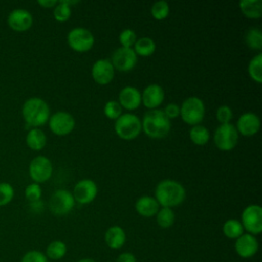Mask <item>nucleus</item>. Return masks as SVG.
<instances>
[{
  "label": "nucleus",
  "instance_id": "obj_2",
  "mask_svg": "<svg viewBox=\"0 0 262 262\" xmlns=\"http://www.w3.org/2000/svg\"><path fill=\"white\" fill-rule=\"evenodd\" d=\"M21 115L27 125L32 128H39L48 122L50 108L44 99L30 97L21 106Z\"/></svg>",
  "mask_w": 262,
  "mask_h": 262
},
{
  "label": "nucleus",
  "instance_id": "obj_8",
  "mask_svg": "<svg viewBox=\"0 0 262 262\" xmlns=\"http://www.w3.org/2000/svg\"><path fill=\"white\" fill-rule=\"evenodd\" d=\"M75 206L73 193L67 189H56L50 196L49 209L55 216H63L69 214Z\"/></svg>",
  "mask_w": 262,
  "mask_h": 262
},
{
  "label": "nucleus",
  "instance_id": "obj_40",
  "mask_svg": "<svg viewBox=\"0 0 262 262\" xmlns=\"http://www.w3.org/2000/svg\"><path fill=\"white\" fill-rule=\"evenodd\" d=\"M116 262H136V258L133 254L126 252V253L120 254Z\"/></svg>",
  "mask_w": 262,
  "mask_h": 262
},
{
  "label": "nucleus",
  "instance_id": "obj_20",
  "mask_svg": "<svg viewBox=\"0 0 262 262\" xmlns=\"http://www.w3.org/2000/svg\"><path fill=\"white\" fill-rule=\"evenodd\" d=\"M160 205L155 198L149 195L140 196L135 203L136 212L143 217H152L157 215Z\"/></svg>",
  "mask_w": 262,
  "mask_h": 262
},
{
  "label": "nucleus",
  "instance_id": "obj_5",
  "mask_svg": "<svg viewBox=\"0 0 262 262\" xmlns=\"http://www.w3.org/2000/svg\"><path fill=\"white\" fill-rule=\"evenodd\" d=\"M180 116L184 123L194 126L199 125L205 117V103L196 96L187 97L180 106Z\"/></svg>",
  "mask_w": 262,
  "mask_h": 262
},
{
  "label": "nucleus",
  "instance_id": "obj_1",
  "mask_svg": "<svg viewBox=\"0 0 262 262\" xmlns=\"http://www.w3.org/2000/svg\"><path fill=\"white\" fill-rule=\"evenodd\" d=\"M185 188L181 183L172 179H165L158 183L155 189V199L164 208L179 206L185 199Z\"/></svg>",
  "mask_w": 262,
  "mask_h": 262
},
{
  "label": "nucleus",
  "instance_id": "obj_21",
  "mask_svg": "<svg viewBox=\"0 0 262 262\" xmlns=\"http://www.w3.org/2000/svg\"><path fill=\"white\" fill-rule=\"evenodd\" d=\"M104 242L111 249H120L126 242V233L121 226H111L104 233Z\"/></svg>",
  "mask_w": 262,
  "mask_h": 262
},
{
  "label": "nucleus",
  "instance_id": "obj_38",
  "mask_svg": "<svg viewBox=\"0 0 262 262\" xmlns=\"http://www.w3.org/2000/svg\"><path fill=\"white\" fill-rule=\"evenodd\" d=\"M20 262H48V259L42 252L32 250L23 256Z\"/></svg>",
  "mask_w": 262,
  "mask_h": 262
},
{
  "label": "nucleus",
  "instance_id": "obj_32",
  "mask_svg": "<svg viewBox=\"0 0 262 262\" xmlns=\"http://www.w3.org/2000/svg\"><path fill=\"white\" fill-rule=\"evenodd\" d=\"M150 12L155 19H158V20L165 19L169 15V12H170V7H169L168 2H166L164 0L155 2L151 5Z\"/></svg>",
  "mask_w": 262,
  "mask_h": 262
},
{
  "label": "nucleus",
  "instance_id": "obj_39",
  "mask_svg": "<svg viewBox=\"0 0 262 262\" xmlns=\"http://www.w3.org/2000/svg\"><path fill=\"white\" fill-rule=\"evenodd\" d=\"M164 113H165V115L167 116V118L169 120L175 119V118H177L180 115V106L177 103H174V102L168 103L165 106Z\"/></svg>",
  "mask_w": 262,
  "mask_h": 262
},
{
  "label": "nucleus",
  "instance_id": "obj_3",
  "mask_svg": "<svg viewBox=\"0 0 262 262\" xmlns=\"http://www.w3.org/2000/svg\"><path fill=\"white\" fill-rule=\"evenodd\" d=\"M141 129L148 137L160 139L168 135L171 129V123L163 110H149L143 115Z\"/></svg>",
  "mask_w": 262,
  "mask_h": 262
},
{
  "label": "nucleus",
  "instance_id": "obj_28",
  "mask_svg": "<svg viewBox=\"0 0 262 262\" xmlns=\"http://www.w3.org/2000/svg\"><path fill=\"white\" fill-rule=\"evenodd\" d=\"M246 45L253 50L262 48V32L258 28H251L245 34Z\"/></svg>",
  "mask_w": 262,
  "mask_h": 262
},
{
  "label": "nucleus",
  "instance_id": "obj_10",
  "mask_svg": "<svg viewBox=\"0 0 262 262\" xmlns=\"http://www.w3.org/2000/svg\"><path fill=\"white\" fill-rule=\"evenodd\" d=\"M241 223L250 234H259L262 231V208L259 205L246 207L242 213Z\"/></svg>",
  "mask_w": 262,
  "mask_h": 262
},
{
  "label": "nucleus",
  "instance_id": "obj_31",
  "mask_svg": "<svg viewBox=\"0 0 262 262\" xmlns=\"http://www.w3.org/2000/svg\"><path fill=\"white\" fill-rule=\"evenodd\" d=\"M72 14V7L68 4L67 0L58 1L53 9V16L55 20L63 23L67 21Z\"/></svg>",
  "mask_w": 262,
  "mask_h": 262
},
{
  "label": "nucleus",
  "instance_id": "obj_42",
  "mask_svg": "<svg viewBox=\"0 0 262 262\" xmlns=\"http://www.w3.org/2000/svg\"><path fill=\"white\" fill-rule=\"evenodd\" d=\"M78 262H96L95 260H93V259H90V258H85V259H81V260H79Z\"/></svg>",
  "mask_w": 262,
  "mask_h": 262
},
{
  "label": "nucleus",
  "instance_id": "obj_33",
  "mask_svg": "<svg viewBox=\"0 0 262 262\" xmlns=\"http://www.w3.org/2000/svg\"><path fill=\"white\" fill-rule=\"evenodd\" d=\"M14 198V188L8 182H0V207L8 205Z\"/></svg>",
  "mask_w": 262,
  "mask_h": 262
},
{
  "label": "nucleus",
  "instance_id": "obj_7",
  "mask_svg": "<svg viewBox=\"0 0 262 262\" xmlns=\"http://www.w3.org/2000/svg\"><path fill=\"white\" fill-rule=\"evenodd\" d=\"M69 46L77 52L89 51L94 45V36L86 28L77 27L72 29L67 36Z\"/></svg>",
  "mask_w": 262,
  "mask_h": 262
},
{
  "label": "nucleus",
  "instance_id": "obj_29",
  "mask_svg": "<svg viewBox=\"0 0 262 262\" xmlns=\"http://www.w3.org/2000/svg\"><path fill=\"white\" fill-rule=\"evenodd\" d=\"M248 73L252 80L260 84L262 82V53L256 54L248 64Z\"/></svg>",
  "mask_w": 262,
  "mask_h": 262
},
{
  "label": "nucleus",
  "instance_id": "obj_24",
  "mask_svg": "<svg viewBox=\"0 0 262 262\" xmlns=\"http://www.w3.org/2000/svg\"><path fill=\"white\" fill-rule=\"evenodd\" d=\"M133 50L136 55L149 56L156 51V43L149 37H141L136 40Z\"/></svg>",
  "mask_w": 262,
  "mask_h": 262
},
{
  "label": "nucleus",
  "instance_id": "obj_22",
  "mask_svg": "<svg viewBox=\"0 0 262 262\" xmlns=\"http://www.w3.org/2000/svg\"><path fill=\"white\" fill-rule=\"evenodd\" d=\"M47 137L46 134L40 128H32L26 135V143L32 150L39 151L46 145Z\"/></svg>",
  "mask_w": 262,
  "mask_h": 262
},
{
  "label": "nucleus",
  "instance_id": "obj_16",
  "mask_svg": "<svg viewBox=\"0 0 262 262\" xmlns=\"http://www.w3.org/2000/svg\"><path fill=\"white\" fill-rule=\"evenodd\" d=\"M260 125V118L255 113L247 112L239 116L235 128L244 136H253L259 131Z\"/></svg>",
  "mask_w": 262,
  "mask_h": 262
},
{
  "label": "nucleus",
  "instance_id": "obj_41",
  "mask_svg": "<svg viewBox=\"0 0 262 262\" xmlns=\"http://www.w3.org/2000/svg\"><path fill=\"white\" fill-rule=\"evenodd\" d=\"M57 2L58 1H55V0H38L37 1V3L44 8H52L57 4Z\"/></svg>",
  "mask_w": 262,
  "mask_h": 262
},
{
  "label": "nucleus",
  "instance_id": "obj_14",
  "mask_svg": "<svg viewBox=\"0 0 262 262\" xmlns=\"http://www.w3.org/2000/svg\"><path fill=\"white\" fill-rule=\"evenodd\" d=\"M33 21L32 13L24 8H15L7 16L8 27L15 32L28 31L32 27Z\"/></svg>",
  "mask_w": 262,
  "mask_h": 262
},
{
  "label": "nucleus",
  "instance_id": "obj_36",
  "mask_svg": "<svg viewBox=\"0 0 262 262\" xmlns=\"http://www.w3.org/2000/svg\"><path fill=\"white\" fill-rule=\"evenodd\" d=\"M137 40L136 33L132 29H125L119 35V41L122 47L132 48Z\"/></svg>",
  "mask_w": 262,
  "mask_h": 262
},
{
  "label": "nucleus",
  "instance_id": "obj_17",
  "mask_svg": "<svg viewBox=\"0 0 262 262\" xmlns=\"http://www.w3.org/2000/svg\"><path fill=\"white\" fill-rule=\"evenodd\" d=\"M165 98V92L162 86L150 84L146 86L141 93V102L148 110H155L160 106Z\"/></svg>",
  "mask_w": 262,
  "mask_h": 262
},
{
  "label": "nucleus",
  "instance_id": "obj_19",
  "mask_svg": "<svg viewBox=\"0 0 262 262\" xmlns=\"http://www.w3.org/2000/svg\"><path fill=\"white\" fill-rule=\"evenodd\" d=\"M119 103L128 111L136 110L141 103V93L133 86H126L119 93Z\"/></svg>",
  "mask_w": 262,
  "mask_h": 262
},
{
  "label": "nucleus",
  "instance_id": "obj_4",
  "mask_svg": "<svg viewBox=\"0 0 262 262\" xmlns=\"http://www.w3.org/2000/svg\"><path fill=\"white\" fill-rule=\"evenodd\" d=\"M141 130V121L134 114H122L115 122V132L124 140L135 139Z\"/></svg>",
  "mask_w": 262,
  "mask_h": 262
},
{
  "label": "nucleus",
  "instance_id": "obj_18",
  "mask_svg": "<svg viewBox=\"0 0 262 262\" xmlns=\"http://www.w3.org/2000/svg\"><path fill=\"white\" fill-rule=\"evenodd\" d=\"M234 249L239 257L247 259L253 257L258 252L259 244L254 235L250 233H243L236 238Z\"/></svg>",
  "mask_w": 262,
  "mask_h": 262
},
{
  "label": "nucleus",
  "instance_id": "obj_13",
  "mask_svg": "<svg viewBox=\"0 0 262 262\" xmlns=\"http://www.w3.org/2000/svg\"><path fill=\"white\" fill-rule=\"evenodd\" d=\"M97 192V184L92 179L85 178L76 183L73 190V196L75 202H78L81 205H86L96 198Z\"/></svg>",
  "mask_w": 262,
  "mask_h": 262
},
{
  "label": "nucleus",
  "instance_id": "obj_27",
  "mask_svg": "<svg viewBox=\"0 0 262 262\" xmlns=\"http://www.w3.org/2000/svg\"><path fill=\"white\" fill-rule=\"evenodd\" d=\"M67 253V246L62 241L55 239L49 243L46 248V257L51 260H59Z\"/></svg>",
  "mask_w": 262,
  "mask_h": 262
},
{
  "label": "nucleus",
  "instance_id": "obj_35",
  "mask_svg": "<svg viewBox=\"0 0 262 262\" xmlns=\"http://www.w3.org/2000/svg\"><path fill=\"white\" fill-rule=\"evenodd\" d=\"M41 195H42V189L39 183L32 182L26 186L25 196L31 204L39 202L41 199Z\"/></svg>",
  "mask_w": 262,
  "mask_h": 262
},
{
  "label": "nucleus",
  "instance_id": "obj_37",
  "mask_svg": "<svg viewBox=\"0 0 262 262\" xmlns=\"http://www.w3.org/2000/svg\"><path fill=\"white\" fill-rule=\"evenodd\" d=\"M233 117L232 111L228 105H220L216 111V118L220 124H227Z\"/></svg>",
  "mask_w": 262,
  "mask_h": 262
},
{
  "label": "nucleus",
  "instance_id": "obj_30",
  "mask_svg": "<svg viewBox=\"0 0 262 262\" xmlns=\"http://www.w3.org/2000/svg\"><path fill=\"white\" fill-rule=\"evenodd\" d=\"M175 221V214L171 208L159 209L157 213V222L162 228H169Z\"/></svg>",
  "mask_w": 262,
  "mask_h": 262
},
{
  "label": "nucleus",
  "instance_id": "obj_9",
  "mask_svg": "<svg viewBox=\"0 0 262 262\" xmlns=\"http://www.w3.org/2000/svg\"><path fill=\"white\" fill-rule=\"evenodd\" d=\"M52 172V163L45 156H37L29 164V175L36 183L40 184L49 180Z\"/></svg>",
  "mask_w": 262,
  "mask_h": 262
},
{
  "label": "nucleus",
  "instance_id": "obj_34",
  "mask_svg": "<svg viewBox=\"0 0 262 262\" xmlns=\"http://www.w3.org/2000/svg\"><path fill=\"white\" fill-rule=\"evenodd\" d=\"M122 106L119 101L108 100L103 107V113L110 120H117L122 115Z\"/></svg>",
  "mask_w": 262,
  "mask_h": 262
},
{
  "label": "nucleus",
  "instance_id": "obj_12",
  "mask_svg": "<svg viewBox=\"0 0 262 262\" xmlns=\"http://www.w3.org/2000/svg\"><path fill=\"white\" fill-rule=\"evenodd\" d=\"M111 62L114 69L120 72H128L135 67L137 62V55L133 48H126L121 46L117 48L112 54Z\"/></svg>",
  "mask_w": 262,
  "mask_h": 262
},
{
  "label": "nucleus",
  "instance_id": "obj_23",
  "mask_svg": "<svg viewBox=\"0 0 262 262\" xmlns=\"http://www.w3.org/2000/svg\"><path fill=\"white\" fill-rule=\"evenodd\" d=\"M239 8L243 14L248 18L257 19L262 15V1L261 0H242Z\"/></svg>",
  "mask_w": 262,
  "mask_h": 262
},
{
  "label": "nucleus",
  "instance_id": "obj_15",
  "mask_svg": "<svg viewBox=\"0 0 262 262\" xmlns=\"http://www.w3.org/2000/svg\"><path fill=\"white\" fill-rule=\"evenodd\" d=\"M91 76L99 85L111 83L115 77V69L111 60L105 58L97 59L91 68Z\"/></svg>",
  "mask_w": 262,
  "mask_h": 262
},
{
  "label": "nucleus",
  "instance_id": "obj_6",
  "mask_svg": "<svg viewBox=\"0 0 262 262\" xmlns=\"http://www.w3.org/2000/svg\"><path fill=\"white\" fill-rule=\"evenodd\" d=\"M238 141V132L234 125L220 124L214 132V142L218 149L229 151L233 149Z\"/></svg>",
  "mask_w": 262,
  "mask_h": 262
},
{
  "label": "nucleus",
  "instance_id": "obj_25",
  "mask_svg": "<svg viewBox=\"0 0 262 262\" xmlns=\"http://www.w3.org/2000/svg\"><path fill=\"white\" fill-rule=\"evenodd\" d=\"M189 138L196 145H204L210 140V132L207 127L199 124L194 125L189 130Z\"/></svg>",
  "mask_w": 262,
  "mask_h": 262
},
{
  "label": "nucleus",
  "instance_id": "obj_11",
  "mask_svg": "<svg viewBox=\"0 0 262 262\" xmlns=\"http://www.w3.org/2000/svg\"><path fill=\"white\" fill-rule=\"evenodd\" d=\"M48 124L52 133L58 136H64L74 130L76 122L70 113L59 111L49 117Z\"/></svg>",
  "mask_w": 262,
  "mask_h": 262
},
{
  "label": "nucleus",
  "instance_id": "obj_26",
  "mask_svg": "<svg viewBox=\"0 0 262 262\" xmlns=\"http://www.w3.org/2000/svg\"><path fill=\"white\" fill-rule=\"evenodd\" d=\"M222 230L224 235L231 239H236L244 233V227L242 223L236 219L226 220L223 224Z\"/></svg>",
  "mask_w": 262,
  "mask_h": 262
}]
</instances>
